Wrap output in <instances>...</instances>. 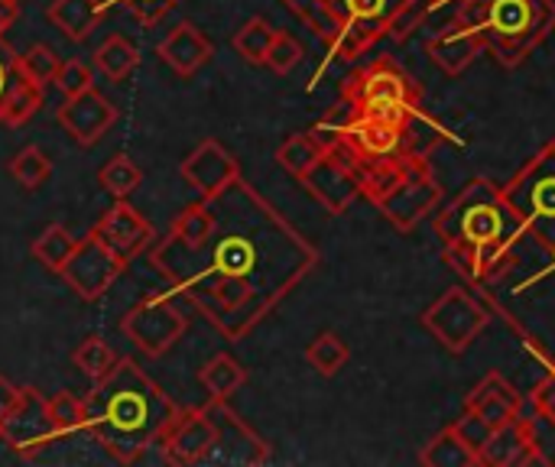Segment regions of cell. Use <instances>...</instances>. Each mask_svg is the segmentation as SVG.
Returning a JSON list of instances; mask_svg holds the SVG:
<instances>
[{
  "mask_svg": "<svg viewBox=\"0 0 555 467\" xmlns=\"http://www.w3.org/2000/svg\"><path fill=\"white\" fill-rule=\"evenodd\" d=\"M511 211L524 224L527 237L540 247L555 244V150L546 143L533 153L504 185H501Z\"/></svg>",
  "mask_w": 555,
  "mask_h": 467,
  "instance_id": "277c9868",
  "label": "cell"
},
{
  "mask_svg": "<svg viewBox=\"0 0 555 467\" xmlns=\"http://www.w3.org/2000/svg\"><path fill=\"white\" fill-rule=\"evenodd\" d=\"M420 322L449 354H465L478 341V335L488 328L491 312L468 289L452 286L423 312Z\"/></svg>",
  "mask_w": 555,
  "mask_h": 467,
  "instance_id": "8992f818",
  "label": "cell"
},
{
  "mask_svg": "<svg viewBox=\"0 0 555 467\" xmlns=\"http://www.w3.org/2000/svg\"><path fill=\"white\" fill-rule=\"evenodd\" d=\"M75 247H78V241L68 234L65 224H49V228L33 241V257H36L46 270L59 273V270L65 267V260L75 254Z\"/></svg>",
  "mask_w": 555,
  "mask_h": 467,
  "instance_id": "1f68e13d",
  "label": "cell"
},
{
  "mask_svg": "<svg viewBox=\"0 0 555 467\" xmlns=\"http://www.w3.org/2000/svg\"><path fill=\"white\" fill-rule=\"evenodd\" d=\"M322 42H332L338 33H341V26H345V20H348V13H345V0H283Z\"/></svg>",
  "mask_w": 555,
  "mask_h": 467,
  "instance_id": "d4e9b609",
  "label": "cell"
},
{
  "mask_svg": "<svg viewBox=\"0 0 555 467\" xmlns=\"http://www.w3.org/2000/svg\"><path fill=\"white\" fill-rule=\"evenodd\" d=\"M341 101L358 114L410 117L423 107V91L393 59H374L341 81Z\"/></svg>",
  "mask_w": 555,
  "mask_h": 467,
  "instance_id": "5b68a950",
  "label": "cell"
},
{
  "mask_svg": "<svg viewBox=\"0 0 555 467\" xmlns=\"http://www.w3.org/2000/svg\"><path fill=\"white\" fill-rule=\"evenodd\" d=\"M124 260L98 237V234H88L78 241L75 254L65 260V267L59 270V276L68 283V289L85 299V302H98L114 283L117 276L124 273Z\"/></svg>",
  "mask_w": 555,
  "mask_h": 467,
  "instance_id": "8fae6325",
  "label": "cell"
},
{
  "mask_svg": "<svg viewBox=\"0 0 555 467\" xmlns=\"http://www.w3.org/2000/svg\"><path fill=\"white\" fill-rule=\"evenodd\" d=\"M550 263H553V270H555V244L550 247Z\"/></svg>",
  "mask_w": 555,
  "mask_h": 467,
  "instance_id": "7dc6e473",
  "label": "cell"
},
{
  "mask_svg": "<svg viewBox=\"0 0 555 467\" xmlns=\"http://www.w3.org/2000/svg\"><path fill=\"white\" fill-rule=\"evenodd\" d=\"M208 410H211L215 426H218V449L215 452H224L228 462H241V465H263L270 458L267 442L244 419H237V413L228 406V400H211Z\"/></svg>",
  "mask_w": 555,
  "mask_h": 467,
  "instance_id": "2e32d148",
  "label": "cell"
},
{
  "mask_svg": "<svg viewBox=\"0 0 555 467\" xmlns=\"http://www.w3.org/2000/svg\"><path fill=\"white\" fill-rule=\"evenodd\" d=\"M426 52L446 75H462L481 52H488V46L478 29L455 20L426 42Z\"/></svg>",
  "mask_w": 555,
  "mask_h": 467,
  "instance_id": "d6986e66",
  "label": "cell"
},
{
  "mask_svg": "<svg viewBox=\"0 0 555 467\" xmlns=\"http://www.w3.org/2000/svg\"><path fill=\"white\" fill-rule=\"evenodd\" d=\"M10 176L16 179V185H23L26 192L39 189L49 182L52 176V159L39 150V146H23L13 159H10Z\"/></svg>",
  "mask_w": 555,
  "mask_h": 467,
  "instance_id": "d6a6232c",
  "label": "cell"
},
{
  "mask_svg": "<svg viewBox=\"0 0 555 467\" xmlns=\"http://www.w3.org/2000/svg\"><path fill=\"white\" fill-rule=\"evenodd\" d=\"M156 52H159V59H163L179 78H192L195 72H202V68L211 62L215 46H211V39H208L195 23L182 20L179 26H172V29L166 33V39L159 42Z\"/></svg>",
  "mask_w": 555,
  "mask_h": 467,
  "instance_id": "ac0fdd59",
  "label": "cell"
},
{
  "mask_svg": "<svg viewBox=\"0 0 555 467\" xmlns=\"http://www.w3.org/2000/svg\"><path fill=\"white\" fill-rule=\"evenodd\" d=\"M49 410H52V419H55L59 436H72V432L88 429L85 400H78L75 393H55V397L49 400Z\"/></svg>",
  "mask_w": 555,
  "mask_h": 467,
  "instance_id": "74e56055",
  "label": "cell"
},
{
  "mask_svg": "<svg viewBox=\"0 0 555 467\" xmlns=\"http://www.w3.org/2000/svg\"><path fill=\"white\" fill-rule=\"evenodd\" d=\"M420 465L426 467H481L478 449L465 442V436L452 426L439 429L420 452Z\"/></svg>",
  "mask_w": 555,
  "mask_h": 467,
  "instance_id": "7402d4cb",
  "label": "cell"
},
{
  "mask_svg": "<svg viewBox=\"0 0 555 467\" xmlns=\"http://www.w3.org/2000/svg\"><path fill=\"white\" fill-rule=\"evenodd\" d=\"M13 3H20V0H13Z\"/></svg>",
  "mask_w": 555,
  "mask_h": 467,
  "instance_id": "681fc988",
  "label": "cell"
},
{
  "mask_svg": "<svg viewBox=\"0 0 555 467\" xmlns=\"http://www.w3.org/2000/svg\"><path fill=\"white\" fill-rule=\"evenodd\" d=\"M550 146H553V150H555V137H553V140H550Z\"/></svg>",
  "mask_w": 555,
  "mask_h": 467,
  "instance_id": "c3c4849f",
  "label": "cell"
},
{
  "mask_svg": "<svg viewBox=\"0 0 555 467\" xmlns=\"http://www.w3.org/2000/svg\"><path fill=\"white\" fill-rule=\"evenodd\" d=\"M59 65H62L59 52H55L52 46H42V42L29 46V49L16 59L20 75H23V78H29V81H33V85H39V88H46L49 81H55Z\"/></svg>",
  "mask_w": 555,
  "mask_h": 467,
  "instance_id": "d590c367",
  "label": "cell"
},
{
  "mask_svg": "<svg viewBox=\"0 0 555 467\" xmlns=\"http://www.w3.org/2000/svg\"><path fill=\"white\" fill-rule=\"evenodd\" d=\"M179 176L198 198H215L218 192H224L231 182L241 179V163L218 140H202L182 159Z\"/></svg>",
  "mask_w": 555,
  "mask_h": 467,
  "instance_id": "4fadbf2b",
  "label": "cell"
},
{
  "mask_svg": "<svg viewBox=\"0 0 555 467\" xmlns=\"http://www.w3.org/2000/svg\"><path fill=\"white\" fill-rule=\"evenodd\" d=\"M185 328L189 319L169 296H146L120 319V332L127 335V341H133L150 358H163L172 345H179Z\"/></svg>",
  "mask_w": 555,
  "mask_h": 467,
  "instance_id": "52a82bcc",
  "label": "cell"
},
{
  "mask_svg": "<svg viewBox=\"0 0 555 467\" xmlns=\"http://www.w3.org/2000/svg\"><path fill=\"white\" fill-rule=\"evenodd\" d=\"M380 36H387V23L364 20V16H348L345 26H341V33L328 42V52H332V59L351 62V59L364 55Z\"/></svg>",
  "mask_w": 555,
  "mask_h": 467,
  "instance_id": "cb8c5ba5",
  "label": "cell"
},
{
  "mask_svg": "<svg viewBox=\"0 0 555 467\" xmlns=\"http://www.w3.org/2000/svg\"><path fill=\"white\" fill-rule=\"evenodd\" d=\"M276 39V29L263 20V16H250L237 33H234V52L250 62V65H263L267 52Z\"/></svg>",
  "mask_w": 555,
  "mask_h": 467,
  "instance_id": "4dcf8cb0",
  "label": "cell"
},
{
  "mask_svg": "<svg viewBox=\"0 0 555 467\" xmlns=\"http://www.w3.org/2000/svg\"><path fill=\"white\" fill-rule=\"evenodd\" d=\"M524 423H527V436H530V445H533L537 465L555 467V419L553 416L527 403V410H524Z\"/></svg>",
  "mask_w": 555,
  "mask_h": 467,
  "instance_id": "e575fe53",
  "label": "cell"
},
{
  "mask_svg": "<svg viewBox=\"0 0 555 467\" xmlns=\"http://www.w3.org/2000/svg\"><path fill=\"white\" fill-rule=\"evenodd\" d=\"M16 52H13V46L0 36V101H3V94H7V88L13 85V78L20 75V68H16Z\"/></svg>",
  "mask_w": 555,
  "mask_h": 467,
  "instance_id": "ee69618b",
  "label": "cell"
},
{
  "mask_svg": "<svg viewBox=\"0 0 555 467\" xmlns=\"http://www.w3.org/2000/svg\"><path fill=\"white\" fill-rule=\"evenodd\" d=\"M59 124L78 146H94L117 124V107L101 91L88 88V91L62 101Z\"/></svg>",
  "mask_w": 555,
  "mask_h": 467,
  "instance_id": "5bb4252c",
  "label": "cell"
},
{
  "mask_svg": "<svg viewBox=\"0 0 555 467\" xmlns=\"http://www.w3.org/2000/svg\"><path fill=\"white\" fill-rule=\"evenodd\" d=\"M436 234L446 247V263L472 283L501 276L514 263L520 241H527L524 224L491 179H472L452 202L439 205Z\"/></svg>",
  "mask_w": 555,
  "mask_h": 467,
  "instance_id": "7a4b0ae2",
  "label": "cell"
},
{
  "mask_svg": "<svg viewBox=\"0 0 555 467\" xmlns=\"http://www.w3.org/2000/svg\"><path fill=\"white\" fill-rule=\"evenodd\" d=\"M198 384L205 387V393L211 400H231L244 384H247V371L241 361H234L231 354H215L202 371H198Z\"/></svg>",
  "mask_w": 555,
  "mask_h": 467,
  "instance_id": "484cf974",
  "label": "cell"
},
{
  "mask_svg": "<svg viewBox=\"0 0 555 467\" xmlns=\"http://www.w3.org/2000/svg\"><path fill=\"white\" fill-rule=\"evenodd\" d=\"M16 16H20V7L13 0H0V36L16 23Z\"/></svg>",
  "mask_w": 555,
  "mask_h": 467,
  "instance_id": "bcb514c9",
  "label": "cell"
},
{
  "mask_svg": "<svg viewBox=\"0 0 555 467\" xmlns=\"http://www.w3.org/2000/svg\"><path fill=\"white\" fill-rule=\"evenodd\" d=\"M322 153H325V146H322V140L309 130V133H293V137H286L283 143H280V150H276V163L293 176V179H302L319 159H322Z\"/></svg>",
  "mask_w": 555,
  "mask_h": 467,
  "instance_id": "f546056e",
  "label": "cell"
},
{
  "mask_svg": "<svg viewBox=\"0 0 555 467\" xmlns=\"http://www.w3.org/2000/svg\"><path fill=\"white\" fill-rule=\"evenodd\" d=\"M306 361H309V367H312L319 377L332 380V377H338L341 367L351 361V348H348V341H345L338 332H322V335H315V338L309 341Z\"/></svg>",
  "mask_w": 555,
  "mask_h": 467,
  "instance_id": "f1b7e54d",
  "label": "cell"
},
{
  "mask_svg": "<svg viewBox=\"0 0 555 467\" xmlns=\"http://www.w3.org/2000/svg\"><path fill=\"white\" fill-rule=\"evenodd\" d=\"M91 234H98L124 263L146 254L153 247V237H156L153 224L133 205H127V198H117V205L104 211V218L94 224Z\"/></svg>",
  "mask_w": 555,
  "mask_h": 467,
  "instance_id": "9a60e30c",
  "label": "cell"
},
{
  "mask_svg": "<svg viewBox=\"0 0 555 467\" xmlns=\"http://www.w3.org/2000/svg\"><path fill=\"white\" fill-rule=\"evenodd\" d=\"M413 159H416L413 153H400V156H390V159L367 163L364 172H361V198H367L371 205H380L406 179Z\"/></svg>",
  "mask_w": 555,
  "mask_h": 467,
  "instance_id": "603a6c76",
  "label": "cell"
},
{
  "mask_svg": "<svg viewBox=\"0 0 555 467\" xmlns=\"http://www.w3.org/2000/svg\"><path fill=\"white\" fill-rule=\"evenodd\" d=\"M98 182L114 195V198H127V195H133L137 189H140V182H143V172H140V166L130 159V156H124V153H117V156H111L104 166H101V172H98Z\"/></svg>",
  "mask_w": 555,
  "mask_h": 467,
  "instance_id": "836d02e7",
  "label": "cell"
},
{
  "mask_svg": "<svg viewBox=\"0 0 555 467\" xmlns=\"http://www.w3.org/2000/svg\"><path fill=\"white\" fill-rule=\"evenodd\" d=\"M215 221L202 244L163 237L150 260L172 293L185 296L228 341L247 338L319 267L309 244L244 179L208 198Z\"/></svg>",
  "mask_w": 555,
  "mask_h": 467,
  "instance_id": "6da1fadb",
  "label": "cell"
},
{
  "mask_svg": "<svg viewBox=\"0 0 555 467\" xmlns=\"http://www.w3.org/2000/svg\"><path fill=\"white\" fill-rule=\"evenodd\" d=\"M104 3L101 0H52L46 7V20L72 42H85L91 29L104 20Z\"/></svg>",
  "mask_w": 555,
  "mask_h": 467,
  "instance_id": "44dd1931",
  "label": "cell"
},
{
  "mask_svg": "<svg viewBox=\"0 0 555 467\" xmlns=\"http://www.w3.org/2000/svg\"><path fill=\"white\" fill-rule=\"evenodd\" d=\"M85 413L88 432L117 462L137 465L150 449L163 445L179 406L133 361L117 358V364L94 380V390L85 397Z\"/></svg>",
  "mask_w": 555,
  "mask_h": 467,
  "instance_id": "3957f363",
  "label": "cell"
},
{
  "mask_svg": "<svg viewBox=\"0 0 555 467\" xmlns=\"http://www.w3.org/2000/svg\"><path fill=\"white\" fill-rule=\"evenodd\" d=\"M55 436H59V429H55V419L49 410V397L39 393L36 387H20L13 410L0 423V442L10 445L23 458H36L42 449L52 445Z\"/></svg>",
  "mask_w": 555,
  "mask_h": 467,
  "instance_id": "30bf717a",
  "label": "cell"
},
{
  "mask_svg": "<svg viewBox=\"0 0 555 467\" xmlns=\"http://www.w3.org/2000/svg\"><path fill=\"white\" fill-rule=\"evenodd\" d=\"M455 429L465 436V442L472 445V449H478L481 452V445L491 439V432H494V426L488 423V419H481V416H475V413H462V419H455Z\"/></svg>",
  "mask_w": 555,
  "mask_h": 467,
  "instance_id": "60d3db41",
  "label": "cell"
},
{
  "mask_svg": "<svg viewBox=\"0 0 555 467\" xmlns=\"http://www.w3.org/2000/svg\"><path fill=\"white\" fill-rule=\"evenodd\" d=\"M163 458L169 465H202L218 449V426L208 406L179 410L172 426L163 436Z\"/></svg>",
  "mask_w": 555,
  "mask_h": 467,
  "instance_id": "7c38bea8",
  "label": "cell"
},
{
  "mask_svg": "<svg viewBox=\"0 0 555 467\" xmlns=\"http://www.w3.org/2000/svg\"><path fill=\"white\" fill-rule=\"evenodd\" d=\"M465 410L475 413V416H481V419H488V423L498 429V426H507V423H514V419L524 416L527 397H524L504 374L491 371V374L468 393Z\"/></svg>",
  "mask_w": 555,
  "mask_h": 467,
  "instance_id": "e0dca14e",
  "label": "cell"
},
{
  "mask_svg": "<svg viewBox=\"0 0 555 467\" xmlns=\"http://www.w3.org/2000/svg\"><path fill=\"white\" fill-rule=\"evenodd\" d=\"M137 65H140V52H137V46L130 42V39H124V36H107L101 46H98V52H94V68L107 78V81H124V78H130L133 72H137Z\"/></svg>",
  "mask_w": 555,
  "mask_h": 467,
  "instance_id": "4316f807",
  "label": "cell"
},
{
  "mask_svg": "<svg viewBox=\"0 0 555 467\" xmlns=\"http://www.w3.org/2000/svg\"><path fill=\"white\" fill-rule=\"evenodd\" d=\"M439 205H442V185H439V179L433 176L429 159H426V156H416L413 166H410V172H406V179H403L377 208L384 211V218H387L397 231L410 234V231L420 228L429 215H436Z\"/></svg>",
  "mask_w": 555,
  "mask_h": 467,
  "instance_id": "9c48e42d",
  "label": "cell"
},
{
  "mask_svg": "<svg viewBox=\"0 0 555 467\" xmlns=\"http://www.w3.org/2000/svg\"><path fill=\"white\" fill-rule=\"evenodd\" d=\"M120 3H127V10H130L143 26H156L179 0H120Z\"/></svg>",
  "mask_w": 555,
  "mask_h": 467,
  "instance_id": "b9f144b4",
  "label": "cell"
},
{
  "mask_svg": "<svg viewBox=\"0 0 555 467\" xmlns=\"http://www.w3.org/2000/svg\"><path fill=\"white\" fill-rule=\"evenodd\" d=\"M302 55H306V49H302V42L296 39V36H289V33H280L276 29V39H273V46H270V52H267V68L270 72H276V75H289L299 62H302Z\"/></svg>",
  "mask_w": 555,
  "mask_h": 467,
  "instance_id": "f35d334b",
  "label": "cell"
},
{
  "mask_svg": "<svg viewBox=\"0 0 555 467\" xmlns=\"http://www.w3.org/2000/svg\"><path fill=\"white\" fill-rule=\"evenodd\" d=\"M55 88H59L65 98H72V94H81V91L94 88V72H91L85 62H78V59H68V62H62V65H59Z\"/></svg>",
  "mask_w": 555,
  "mask_h": 467,
  "instance_id": "ab89813d",
  "label": "cell"
},
{
  "mask_svg": "<svg viewBox=\"0 0 555 467\" xmlns=\"http://www.w3.org/2000/svg\"><path fill=\"white\" fill-rule=\"evenodd\" d=\"M72 361H75V367H78L81 374H88L91 380H101V377L117 364V354L107 348V341H101L98 335H91V338H85V341L75 348Z\"/></svg>",
  "mask_w": 555,
  "mask_h": 467,
  "instance_id": "8d00e7d4",
  "label": "cell"
},
{
  "mask_svg": "<svg viewBox=\"0 0 555 467\" xmlns=\"http://www.w3.org/2000/svg\"><path fill=\"white\" fill-rule=\"evenodd\" d=\"M478 455H481V467L537 465V455H533V445H530L524 416L514 419V423H507V426H498L491 432V439L481 445Z\"/></svg>",
  "mask_w": 555,
  "mask_h": 467,
  "instance_id": "ffe728a7",
  "label": "cell"
},
{
  "mask_svg": "<svg viewBox=\"0 0 555 467\" xmlns=\"http://www.w3.org/2000/svg\"><path fill=\"white\" fill-rule=\"evenodd\" d=\"M42 107V88L33 85L29 78L16 75L13 85L7 88L3 101H0V124L7 127H23L36 117V111Z\"/></svg>",
  "mask_w": 555,
  "mask_h": 467,
  "instance_id": "83f0119b",
  "label": "cell"
},
{
  "mask_svg": "<svg viewBox=\"0 0 555 467\" xmlns=\"http://www.w3.org/2000/svg\"><path fill=\"white\" fill-rule=\"evenodd\" d=\"M16 397H20V387H13V384L0 374V423H3V419H7V413L13 410Z\"/></svg>",
  "mask_w": 555,
  "mask_h": 467,
  "instance_id": "f6af8a7d",
  "label": "cell"
},
{
  "mask_svg": "<svg viewBox=\"0 0 555 467\" xmlns=\"http://www.w3.org/2000/svg\"><path fill=\"white\" fill-rule=\"evenodd\" d=\"M361 172H364V163L335 143L322 153V159L299 182L328 215H345L348 205L361 198Z\"/></svg>",
  "mask_w": 555,
  "mask_h": 467,
  "instance_id": "ba28073f",
  "label": "cell"
},
{
  "mask_svg": "<svg viewBox=\"0 0 555 467\" xmlns=\"http://www.w3.org/2000/svg\"><path fill=\"white\" fill-rule=\"evenodd\" d=\"M530 406H537V410H543V413H550L555 419V374L550 371L537 387H533V393H530V400H527Z\"/></svg>",
  "mask_w": 555,
  "mask_h": 467,
  "instance_id": "7bdbcfd3",
  "label": "cell"
}]
</instances>
